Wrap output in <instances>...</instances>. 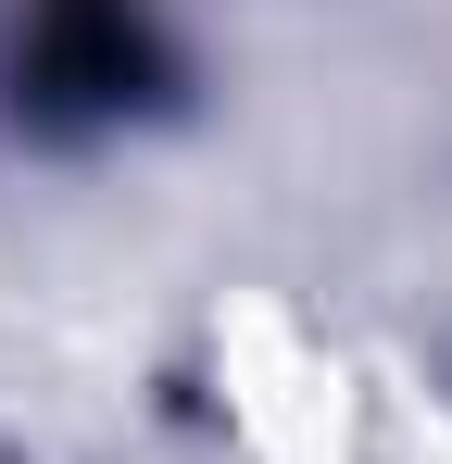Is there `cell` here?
Returning a JSON list of instances; mask_svg holds the SVG:
<instances>
[{
    "instance_id": "1",
    "label": "cell",
    "mask_w": 452,
    "mask_h": 464,
    "mask_svg": "<svg viewBox=\"0 0 452 464\" xmlns=\"http://www.w3.org/2000/svg\"><path fill=\"white\" fill-rule=\"evenodd\" d=\"M163 76V38H151L139 0H38L25 38H13V101L38 126H101Z\"/></svg>"
}]
</instances>
